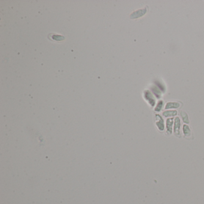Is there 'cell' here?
I'll list each match as a JSON object with an SVG mask.
<instances>
[{
  "label": "cell",
  "mask_w": 204,
  "mask_h": 204,
  "mask_svg": "<svg viewBox=\"0 0 204 204\" xmlns=\"http://www.w3.org/2000/svg\"><path fill=\"white\" fill-rule=\"evenodd\" d=\"M174 118H168L166 121L167 125V132L168 135H171L173 132V126L174 123Z\"/></svg>",
  "instance_id": "5"
},
{
  "label": "cell",
  "mask_w": 204,
  "mask_h": 204,
  "mask_svg": "<svg viewBox=\"0 0 204 204\" xmlns=\"http://www.w3.org/2000/svg\"><path fill=\"white\" fill-rule=\"evenodd\" d=\"M183 134L184 135L188 137H190L191 135V130H190V128H189V126L187 125H184L183 126Z\"/></svg>",
  "instance_id": "9"
},
{
  "label": "cell",
  "mask_w": 204,
  "mask_h": 204,
  "mask_svg": "<svg viewBox=\"0 0 204 204\" xmlns=\"http://www.w3.org/2000/svg\"><path fill=\"white\" fill-rule=\"evenodd\" d=\"M144 99L150 104V106L154 107L156 104V99L153 94L148 90H145L143 93Z\"/></svg>",
  "instance_id": "1"
},
{
  "label": "cell",
  "mask_w": 204,
  "mask_h": 204,
  "mask_svg": "<svg viewBox=\"0 0 204 204\" xmlns=\"http://www.w3.org/2000/svg\"><path fill=\"white\" fill-rule=\"evenodd\" d=\"M180 115H181V118H182V120H183V122L184 123L189 124V122H190V121H189V117H188L187 114L185 112H181Z\"/></svg>",
  "instance_id": "10"
},
{
  "label": "cell",
  "mask_w": 204,
  "mask_h": 204,
  "mask_svg": "<svg viewBox=\"0 0 204 204\" xmlns=\"http://www.w3.org/2000/svg\"><path fill=\"white\" fill-rule=\"evenodd\" d=\"M151 90L152 91L153 94H154L157 98H160L162 96V91L156 86H153L151 88Z\"/></svg>",
  "instance_id": "6"
},
{
  "label": "cell",
  "mask_w": 204,
  "mask_h": 204,
  "mask_svg": "<svg viewBox=\"0 0 204 204\" xmlns=\"http://www.w3.org/2000/svg\"><path fill=\"white\" fill-rule=\"evenodd\" d=\"M163 105H164V101L162 100L159 101L157 104H156V107L154 108V111L156 112H160L163 107Z\"/></svg>",
  "instance_id": "11"
},
{
  "label": "cell",
  "mask_w": 204,
  "mask_h": 204,
  "mask_svg": "<svg viewBox=\"0 0 204 204\" xmlns=\"http://www.w3.org/2000/svg\"><path fill=\"white\" fill-rule=\"evenodd\" d=\"M177 112L176 110H167L163 112L162 115L165 117H171L176 116Z\"/></svg>",
  "instance_id": "8"
},
{
  "label": "cell",
  "mask_w": 204,
  "mask_h": 204,
  "mask_svg": "<svg viewBox=\"0 0 204 204\" xmlns=\"http://www.w3.org/2000/svg\"><path fill=\"white\" fill-rule=\"evenodd\" d=\"M147 11V9L146 7L144 8H142V9L134 11L131 15V19H137V18H141V17L143 16L144 15H146Z\"/></svg>",
  "instance_id": "4"
},
{
  "label": "cell",
  "mask_w": 204,
  "mask_h": 204,
  "mask_svg": "<svg viewBox=\"0 0 204 204\" xmlns=\"http://www.w3.org/2000/svg\"><path fill=\"white\" fill-rule=\"evenodd\" d=\"M180 126H181V121L180 119L178 117H176L174 120V132L176 137H180Z\"/></svg>",
  "instance_id": "3"
},
{
  "label": "cell",
  "mask_w": 204,
  "mask_h": 204,
  "mask_svg": "<svg viewBox=\"0 0 204 204\" xmlns=\"http://www.w3.org/2000/svg\"><path fill=\"white\" fill-rule=\"evenodd\" d=\"M156 118V125L160 131H164L165 129V124L163 118L159 115H155Z\"/></svg>",
  "instance_id": "2"
},
{
  "label": "cell",
  "mask_w": 204,
  "mask_h": 204,
  "mask_svg": "<svg viewBox=\"0 0 204 204\" xmlns=\"http://www.w3.org/2000/svg\"><path fill=\"white\" fill-rule=\"evenodd\" d=\"M180 104L176 102H168L167 103L165 108V109H172V108H178L180 107Z\"/></svg>",
  "instance_id": "7"
},
{
  "label": "cell",
  "mask_w": 204,
  "mask_h": 204,
  "mask_svg": "<svg viewBox=\"0 0 204 204\" xmlns=\"http://www.w3.org/2000/svg\"><path fill=\"white\" fill-rule=\"evenodd\" d=\"M156 83V86L157 87V88H159V89L162 92H164L165 91V86H164V85H162L158 81H156L155 82Z\"/></svg>",
  "instance_id": "12"
}]
</instances>
